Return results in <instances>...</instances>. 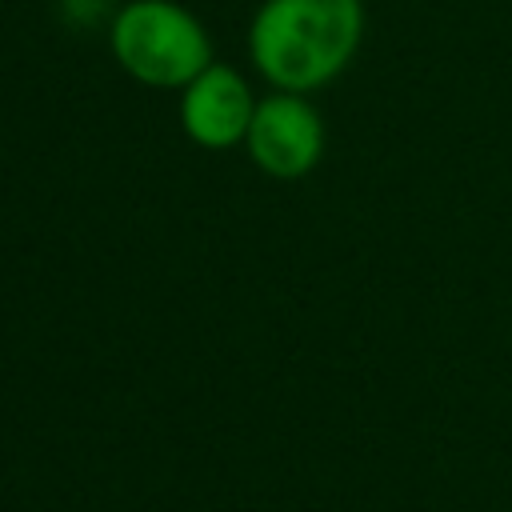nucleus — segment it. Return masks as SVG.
Returning a JSON list of instances; mask_svg holds the SVG:
<instances>
[{
	"instance_id": "1",
	"label": "nucleus",
	"mask_w": 512,
	"mask_h": 512,
	"mask_svg": "<svg viewBox=\"0 0 512 512\" xmlns=\"http://www.w3.org/2000/svg\"><path fill=\"white\" fill-rule=\"evenodd\" d=\"M364 40V0H260L248 24V60L276 92L332 84Z\"/></svg>"
},
{
	"instance_id": "2",
	"label": "nucleus",
	"mask_w": 512,
	"mask_h": 512,
	"mask_svg": "<svg viewBox=\"0 0 512 512\" xmlns=\"http://www.w3.org/2000/svg\"><path fill=\"white\" fill-rule=\"evenodd\" d=\"M108 48L124 76H132L144 88L172 92L216 60L204 20L176 0L120 4L108 28Z\"/></svg>"
},
{
	"instance_id": "3",
	"label": "nucleus",
	"mask_w": 512,
	"mask_h": 512,
	"mask_svg": "<svg viewBox=\"0 0 512 512\" xmlns=\"http://www.w3.org/2000/svg\"><path fill=\"white\" fill-rule=\"evenodd\" d=\"M248 160L272 180H300L324 156V116L300 92H268L256 100L248 136Z\"/></svg>"
},
{
	"instance_id": "4",
	"label": "nucleus",
	"mask_w": 512,
	"mask_h": 512,
	"mask_svg": "<svg viewBox=\"0 0 512 512\" xmlns=\"http://www.w3.org/2000/svg\"><path fill=\"white\" fill-rule=\"evenodd\" d=\"M256 100L260 96H252L248 80L232 64L212 60L180 88V128L196 148L208 152L236 148L248 136Z\"/></svg>"
}]
</instances>
